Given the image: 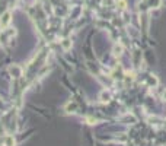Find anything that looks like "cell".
I'll list each match as a JSON object with an SVG mask.
<instances>
[{"instance_id": "1", "label": "cell", "mask_w": 166, "mask_h": 146, "mask_svg": "<svg viewBox=\"0 0 166 146\" xmlns=\"http://www.w3.org/2000/svg\"><path fill=\"white\" fill-rule=\"evenodd\" d=\"M10 20V13L7 12V13H5V16H3V20H2V25L5 27V25H7V22Z\"/></svg>"}, {"instance_id": "2", "label": "cell", "mask_w": 166, "mask_h": 146, "mask_svg": "<svg viewBox=\"0 0 166 146\" xmlns=\"http://www.w3.org/2000/svg\"><path fill=\"white\" fill-rule=\"evenodd\" d=\"M163 97H165V100H166V91H165V93H163Z\"/></svg>"}]
</instances>
